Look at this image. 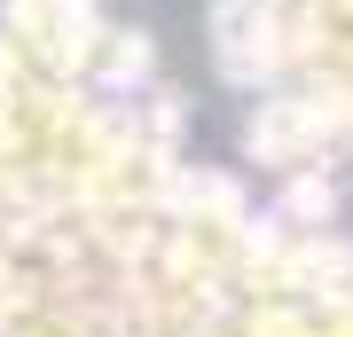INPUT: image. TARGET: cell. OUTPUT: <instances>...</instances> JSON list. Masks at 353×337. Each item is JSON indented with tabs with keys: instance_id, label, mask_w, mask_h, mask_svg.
I'll return each mask as SVG.
<instances>
[]
</instances>
